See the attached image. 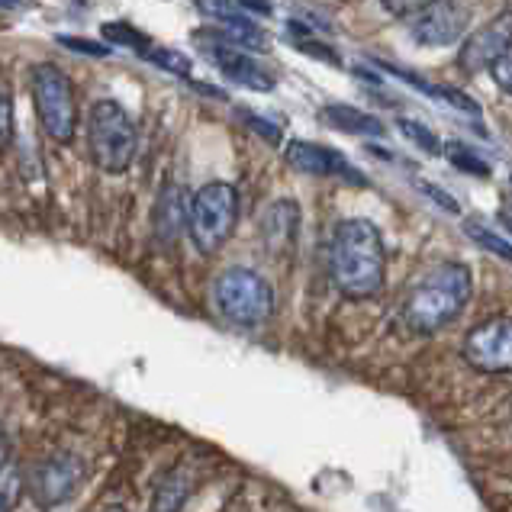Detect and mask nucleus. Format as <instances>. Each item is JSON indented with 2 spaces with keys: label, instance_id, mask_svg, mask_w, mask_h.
<instances>
[{
  "label": "nucleus",
  "instance_id": "1",
  "mask_svg": "<svg viewBox=\"0 0 512 512\" xmlns=\"http://www.w3.org/2000/svg\"><path fill=\"white\" fill-rule=\"evenodd\" d=\"M329 271L335 287L351 300H368L384 287L387 252L384 239L368 219H345L329 248Z\"/></svg>",
  "mask_w": 512,
  "mask_h": 512
},
{
  "label": "nucleus",
  "instance_id": "2",
  "mask_svg": "<svg viewBox=\"0 0 512 512\" xmlns=\"http://www.w3.org/2000/svg\"><path fill=\"white\" fill-rule=\"evenodd\" d=\"M467 300H471V271L461 261H445L409 290L403 319L413 332L432 335L458 319Z\"/></svg>",
  "mask_w": 512,
  "mask_h": 512
},
{
  "label": "nucleus",
  "instance_id": "3",
  "mask_svg": "<svg viewBox=\"0 0 512 512\" xmlns=\"http://www.w3.org/2000/svg\"><path fill=\"white\" fill-rule=\"evenodd\" d=\"M87 152L104 174H123L136 158V126L113 100H97L87 116Z\"/></svg>",
  "mask_w": 512,
  "mask_h": 512
},
{
  "label": "nucleus",
  "instance_id": "4",
  "mask_svg": "<svg viewBox=\"0 0 512 512\" xmlns=\"http://www.w3.org/2000/svg\"><path fill=\"white\" fill-rule=\"evenodd\" d=\"M239 219V194L232 184L213 181L203 184L194 200L187 203V232L197 252L213 255L226 245Z\"/></svg>",
  "mask_w": 512,
  "mask_h": 512
},
{
  "label": "nucleus",
  "instance_id": "5",
  "mask_svg": "<svg viewBox=\"0 0 512 512\" xmlns=\"http://www.w3.org/2000/svg\"><path fill=\"white\" fill-rule=\"evenodd\" d=\"M213 300L229 323L245 326V329L268 323L271 313H274L271 284L248 268H229V271L219 274L216 287H213Z\"/></svg>",
  "mask_w": 512,
  "mask_h": 512
},
{
  "label": "nucleus",
  "instance_id": "6",
  "mask_svg": "<svg viewBox=\"0 0 512 512\" xmlns=\"http://www.w3.org/2000/svg\"><path fill=\"white\" fill-rule=\"evenodd\" d=\"M33 97L42 129L58 145H68L75 139L78 126V107H75V87L68 75H62L55 65H36L33 68Z\"/></svg>",
  "mask_w": 512,
  "mask_h": 512
},
{
  "label": "nucleus",
  "instance_id": "7",
  "mask_svg": "<svg viewBox=\"0 0 512 512\" xmlns=\"http://www.w3.org/2000/svg\"><path fill=\"white\" fill-rule=\"evenodd\" d=\"M467 26H471V7L464 0H432L429 7L413 13L409 33L426 49H442L455 46L464 39Z\"/></svg>",
  "mask_w": 512,
  "mask_h": 512
},
{
  "label": "nucleus",
  "instance_id": "8",
  "mask_svg": "<svg viewBox=\"0 0 512 512\" xmlns=\"http://www.w3.org/2000/svg\"><path fill=\"white\" fill-rule=\"evenodd\" d=\"M464 361L484 374L512 371V316H496L474 326L464 339Z\"/></svg>",
  "mask_w": 512,
  "mask_h": 512
},
{
  "label": "nucleus",
  "instance_id": "9",
  "mask_svg": "<svg viewBox=\"0 0 512 512\" xmlns=\"http://www.w3.org/2000/svg\"><path fill=\"white\" fill-rule=\"evenodd\" d=\"M87 477V464L78 455H68V451H58L49 455L46 461H39V467L29 477V490H33L39 506H58L65 503L71 493H75Z\"/></svg>",
  "mask_w": 512,
  "mask_h": 512
},
{
  "label": "nucleus",
  "instance_id": "10",
  "mask_svg": "<svg viewBox=\"0 0 512 512\" xmlns=\"http://www.w3.org/2000/svg\"><path fill=\"white\" fill-rule=\"evenodd\" d=\"M197 39H203V52L229 81L248 87V91H274V75L245 49L229 46L219 33H200Z\"/></svg>",
  "mask_w": 512,
  "mask_h": 512
},
{
  "label": "nucleus",
  "instance_id": "11",
  "mask_svg": "<svg viewBox=\"0 0 512 512\" xmlns=\"http://www.w3.org/2000/svg\"><path fill=\"white\" fill-rule=\"evenodd\" d=\"M512 52V10L500 13L487 26H480L477 33L464 39L458 62L467 71H490L493 62H500L503 55Z\"/></svg>",
  "mask_w": 512,
  "mask_h": 512
},
{
  "label": "nucleus",
  "instance_id": "12",
  "mask_svg": "<svg viewBox=\"0 0 512 512\" xmlns=\"http://www.w3.org/2000/svg\"><path fill=\"white\" fill-rule=\"evenodd\" d=\"M284 158H287V165L300 174H316V178H326V174H345V178H355V174H351L355 168H348L339 152L323 149V145H316V142H303V139L290 142Z\"/></svg>",
  "mask_w": 512,
  "mask_h": 512
},
{
  "label": "nucleus",
  "instance_id": "13",
  "mask_svg": "<svg viewBox=\"0 0 512 512\" xmlns=\"http://www.w3.org/2000/svg\"><path fill=\"white\" fill-rule=\"evenodd\" d=\"M187 229V194L184 187L168 184L155 203V236L162 245H174Z\"/></svg>",
  "mask_w": 512,
  "mask_h": 512
},
{
  "label": "nucleus",
  "instance_id": "14",
  "mask_svg": "<svg viewBox=\"0 0 512 512\" xmlns=\"http://www.w3.org/2000/svg\"><path fill=\"white\" fill-rule=\"evenodd\" d=\"M297 229H300V210L294 200H277L274 207H268L265 219H261V232H265L271 252H284V248L294 245Z\"/></svg>",
  "mask_w": 512,
  "mask_h": 512
},
{
  "label": "nucleus",
  "instance_id": "15",
  "mask_svg": "<svg viewBox=\"0 0 512 512\" xmlns=\"http://www.w3.org/2000/svg\"><path fill=\"white\" fill-rule=\"evenodd\" d=\"M323 123L339 129V133H351V136H384V123H380L377 116L355 110V107H345V104L323 107Z\"/></svg>",
  "mask_w": 512,
  "mask_h": 512
},
{
  "label": "nucleus",
  "instance_id": "16",
  "mask_svg": "<svg viewBox=\"0 0 512 512\" xmlns=\"http://www.w3.org/2000/svg\"><path fill=\"white\" fill-rule=\"evenodd\" d=\"M187 500H190V477L174 471L158 480L155 496H152V512H181Z\"/></svg>",
  "mask_w": 512,
  "mask_h": 512
},
{
  "label": "nucleus",
  "instance_id": "17",
  "mask_svg": "<svg viewBox=\"0 0 512 512\" xmlns=\"http://www.w3.org/2000/svg\"><path fill=\"white\" fill-rule=\"evenodd\" d=\"M23 490H26V480L13 464L0 467V512H13L23 500Z\"/></svg>",
  "mask_w": 512,
  "mask_h": 512
},
{
  "label": "nucleus",
  "instance_id": "18",
  "mask_svg": "<svg viewBox=\"0 0 512 512\" xmlns=\"http://www.w3.org/2000/svg\"><path fill=\"white\" fill-rule=\"evenodd\" d=\"M197 7H200L203 17H210L219 29L242 20V17H252V13L242 10L236 0H197Z\"/></svg>",
  "mask_w": 512,
  "mask_h": 512
},
{
  "label": "nucleus",
  "instance_id": "19",
  "mask_svg": "<svg viewBox=\"0 0 512 512\" xmlns=\"http://www.w3.org/2000/svg\"><path fill=\"white\" fill-rule=\"evenodd\" d=\"M442 152H445V158L455 168H464L467 174H477V178H490V165L484 162V158H477L471 149H464L461 142H448V145H442Z\"/></svg>",
  "mask_w": 512,
  "mask_h": 512
},
{
  "label": "nucleus",
  "instance_id": "20",
  "mask_svg": "<svg viewBox=\"0 0 512 512\" xmlns=\"http://www.w3.org/2000/svg\"><path fill=\"white\" fill-rule=\"evenodd\" d=\"M142 58H149V62L155 65V68H162V71H168V75H178V78H187L190 75V58L184 55V52H178V49H149Z\"/></svg>",
  "mask_w": 512,
  "mask_h": 512
},
{
  "label": "nucleus",
  "instance_id": "21",
  "mask_svg": "<svg viewBox=\"0 0 512 512\" xmlns=\"http://www.w3.org/2000/svg\"><path fill=\"white\" fill-rule=\"evenodd\" d=\"M104 39L107 42H120V46H126V49H133V52H139V55H145L152 46H149V36H142L139 29H133L129 23H107L104 26Z\"/></svg>",
  "mask_w": 512,
  "mask_h": 512
},
{
  "label": "nucleus",
  "instance_id": "22",
  "mask_svg": "<svg viewBox=\"0 0 512 512\" xmlns=\"http://www.w3.org/2000/svg\"><path fill=\"white\" fill-rule=\"evenodd\" d=\"M464 232H467V236H471L480 248H487V252H493L496 258L512 261V245H509L503 236H496L493 229L480 226V223H464Z\"/></svg>",
  "mask_w": 512,
  "mask_h": 512
},
{
  "label": "nucleus",
  "instance_id": "23",
  "mask_svg": "<svg viewBox=\"0 0 512 512\" xmlns=\"http://www.w3.org/2000/svg\"><path fill=\"white\" fill-rule=\"evenodd\" d=\"M400 133L406 139H413V145H419L422 152H429V155L442 152V142H438V136L432 133V129L422 126V123H416V120H400Z\"/></svg>",
  "mask_w": 512,
  "mask_h": 512
},
{
  "label": "nucleus",
  "instance_id": "24",
  "mask_svg": "<svg viewBox=\"0 0 512 512\" xmlns=\"http://www.w3.org/2000/svg\"><path fill=\"white\" fill-rule=\"evenodd\" d=\"M13 139V100L10 91L0 84V149H7Z\"/></svg>",
  "mask_w": 512,
  "mask_h": 512
},
{
  "label": "nucleus",
  "instance_id": "25",
  "mask_svg": "<svg viewBox=\"0 0 512 512\" xmlns=\"http://www.w3.org/2000/svg\"><path fill=\"white\" fill-rule=\"evenodd\" d=\"M380 4H384V10H390L393 17H413L422 7H429L432 0H380Z\"/></svg>",
  "mask_w": 512,
  "mask_h": 512
},
{
  "label": "nucleus",
  "instance_id": "26",
  "mask_svg": "<svg viewBox=\"0 0 512 512\" xmlns=\"http://www.w3.org/2000/svg\"><path fill=\"white\" fill-rule=\"evenodd\" d=\"M490 75H493V81L500 84L503 91L512 97V52L503 55L500 62H493V65H490Z\"/></svg>",
  "mask_w": 512,
  "mask_h": 512
},
{
  "label": "nucleus",
  "instance_id": "27",
  "mask_svg": "<svg viewBox=\"0 0 512 512\" xmlns=\"http://www.w3.org/2000/svg\"><path fill=\"white\" fill-rule=\"evenodd\" d=\"M62 42L65 49H75V52H84V55H110V49L107 46H97V42H91V39H78V36H62L58 39Z\"/></svg>",
  "mask_w": 512,
  "mask_h": 512
},
{
  "label": "nucleus",
  "instance_id": "28",
  "mask_svg": "<svg viewBox=\"0 0 512 512\" xmlns=\"http://www.w3.org/2000/svg\"><path fill=\"white\" fill-rule=\"evenodd\" d=\"M245 126H252L255 133H258V136H265L271 145H274V142H281V129H277L274 123H265V120H261V116H255V113H245Z\"/></svg>",
  "mask_w": 512,
  "mask_h": 512
},
{
  "label": "nucleus",
  "instance_id": "29",
  "mask_svg": "<svg viewBox=\"0 0 512 512\" xmlns=\"http://www.w3.org/2000/svg\"><path fill=\"white\" fill-rule=\"evenodd\" d=\"M422 190H426V194H432V200L435 203H442V207L445 210H451V213H458V203L455 200H448V194H445V190L442 187H435V184H419Z\"/></svg>",
  "mask_w": 512,
  "mask_h": 512
},
{
  "label": "nucleus",
  "instance_id": "30",
  "mask_svg": "<svg viewBox=\"0 0 512 512\" xmlns=\"http://www.w3.org/2000/svg\"><path fill=\"white\" fill-rule=\"evenodd\" d=\"M7 461H10V438L4 429H0V467H4Z\"/></svg>",
  "mask_w": 512,
  "mask_h": 512
},
{
  "label": "nucleus",
  "instance_id": "31",
  "mask_svg": "<svg viewBox=\"0 0 512 512\" xmlns=\"http://www.w3.org/2000/svg\"><path fill=\"white\" fill-rule=\"evenodd\" d=\"M503 223H506V229L512 232V210H506V213H503Z\"/></svg>",
  "mask_w": 512,
  "mask_h": 512
},
{
  "label": "nucleus",
  "instance_id": "32",
  "mask_svg": "<svg viewBox=\"0 0 512 512\" xmlns=\"http://www.w3.org/2000/svg\"><path fill=\"white\" fill-rule=\"evenodd\" d=\"M7 4H17V0H0V7H7Z\"/></svg>",
  "mask_w": 512,
  "mask_h": 512
},
{
  "label": "nucleus",
  "instance_id": "33",
  "mask_svg": "<svg viewBox=\"0 0 512 512\" xmlns=\"http://www.w3.org/2000/svg\"><path fill=\"white\" fill-rule=\"evenodd\" d=\"M104 512H123V509H116V506H113V509H104Z\"/></svg>",
  "mask_w": 512,
  "mask_h": 512
},
{
  "label": "nucleus",
  "instance_id": "34",
  "mask_svg": "<svg viewBox=\"0 0 512 512\" xmlns=\"http://www.w3.org/2000/svg\"><path fill=\"white\" fill-rule=\"evenodd\" d=\"M509 184H512V178H509Z\"/></svg>",
  "mask_w": 512,
  "mask_h": 512
}]
</instances>
